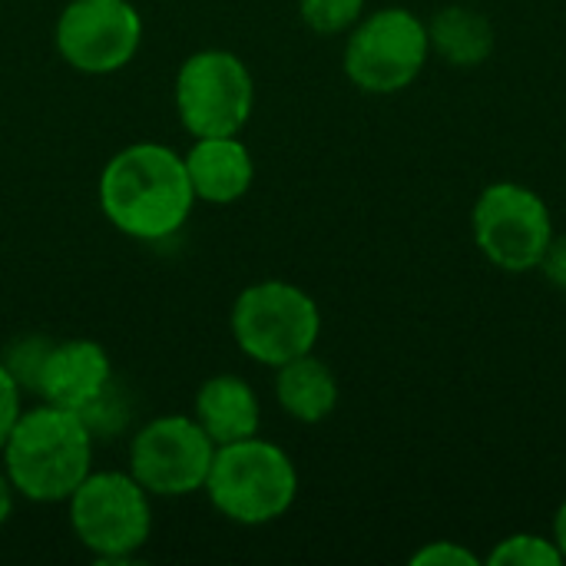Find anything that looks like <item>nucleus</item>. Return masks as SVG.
<instances>
[{"mask_svg": "<svg viewBox=\"0 0 566 566\" xmlns=\"http://www.w3.org/2000/svg\"><path fill=\"white\" fill-rule=\"evenodd\" d=\"M96 196L103 216L136 242H163L176 235L196 206L186 159L149 139L119 149L103 166Z\"/></svg>", "mask_w": 566, "mask_h": 566, "instance_id": "1", "label": "nucleus"}, {"mask_svg": "<svg viewBox=\"0 0 566 566\" xmlns=\"http://www.w3.org/2000/svg\"><path fill=\"white\" fill-rule=\"evenodd\" d=\"M0 458L20 497L66 504L93 471V434L80 411L40 401L36 408H23Z\"/></svg>", "mask_w": 566, "mask_h": 566, "instance_id": "2", "label": "nucleus"}, {"mask_svg": "<svg viewBox=\"0 0 566 566\" xmlns=\"http://www.w3.org/2000/svg\"><path fill=\"white\" fill-rule=\"evenodd\" d=\"M202 491L226 521L265 527L292 511L298 497V468L285 448L252 434L216 448Z\"/></svg>", "mask_w": 566, "mask_h": 566, "instance_id": "3", "label": "nucleus"}, {"mask_svg": "<svg viewBox=\"0 0 566 566\" xmlns=\"http://www.w3.org/2000/svg\"><path fill=\"white\" fill-rule=\"evenodd\" d=\"M70 531L103 564L136 557L153 534V494L129 471H90L66 497Z\"/></svg>", "mask_w": 566, "mask_h": 566, "instance_id": "4", "label": "nucleus"}, {"mask_svg": "<svg viewBox=\"0 0 566 566\" xmlns=\"http://www.w3.org/2000/svg\"><path fill=\"white\" fill-rule=\"evenodd\" d=\"M428 60V23L408 7L371 10L345 33V76L368 96H395L408 90L424 73Z\"/></svg>", "mask_w": 566, "mask_h": 566, "instance_id": "5", "label": "nucleus"}, {"mask_svg": "<svg viewBox=\"0 0 566 566\" xmlns=\"http://www.w3.org/2000/svg\"><path fill=\"white\" fill-rule=\"evenodd\" d=\"M229 328L242 355L265 368H282L285 361L315 352L322 338V308L305 289L265 279L239 292Z\"/></svg>", "mask_w": 566, "mask_h": 566, "instance_id": "6", "label": "nucleus"}, {"mask_svg": "<svg viewBox=\"0 0 566 566\" xmlns=\"http://www.w3.org/2000/svg\"><path fill=\"white\" fill-rule=\"evenodd\" d=\"M471 235L478 252L501 272H537L554 229L547 199L524 182H491L478 192L471 209Z\"/></svg>", "mask_w": 566, "mask_h": 566, "instance_id": "7", "label": "nucleus"}, {"mask_svg": "<svg viewBox=\"0 0 566 566\" xmlns=\"http://www.w3.org/2000/svg\"><path fill=\"white\" fill-rule=\"evenodd\" d=\"M172 99L179 123L192 139L239 136L255 109V80L232 50H199L182 60Z\"/></svg>", "mask_w": 566, "mask_h": 566, "instance_id": "8", "label": "nucleus"}, {"mask_svg": "<svg viewBox=\"0 0 566 566\" xmlns=\"http://www.w3.org/2000/svg\"><path fill=\"white\" fill-rule=\"evenodd\" d=\"M212 458L216 444L196 418L163 415L133 434L129 474L153 497H189L206 488Z\"/></svg>", "mask_w": 566, "mask_h": 566, "instance_id": "9", "label": "nucleus"}, {"mask_svg": "<svg viewBox=\"0 0 566 566\" xmlns=\"http://www.w3.org/2000/svg\"><path fill=\"white\" fill-rule=\"evenodd\" d=\"M60 56L90 76L133 63L143 43V17L129 0H70L53 30Z\"/></svg>", "mask_w": 566, "mask_h": 566, "instance_id": "10", "label": "nucleus"}, {"mask_svg": "<svg viewBox=\"0 0 566 566\" xmlns=\"http://www.w3.org/2000/svg\"><path fill=\"white\" fill-rule=\"evenodd\" d=\"M109 378H113L109 355L99 342L90 338L40 345L36 355H30L27 371H17L20 388L36 391L40 401L46 405H60L80 415H86L106 395Z\"/></svg>", "mask_w": 566, "mask_h": 566, "instance_id": "11", "label": "nucleus"}, {"mask_svg": "<svg viewBox=\"0 0 566 566\" xmlns=\"http://www.w3.org/2000/svg\"><path fill=\"white\" fill-rule=\"evenodd\" d=\"M182 159L196 202L232 206L252 189L255 159L239 136H199Z\"/></svg>", "mask_w": 566, "mask_h": 566, "instance_id": "12", "label": "nucleus"}, {"mask_svg": "<svg viewBox=\"0 0 566 566\" xmlns=\"http://www.w3.org/2000/svg\"><path fill=\"white\" fill-rule=\"evenodd\" d=\"M199 428L212 438L216 448L259 434L262 428V405L255 388L239 375H216L202 381L196 391V415Z\"/></svg>", "mask_w": 566, "mask_h": 566, "instance_id": "13", "label": "nucleus"}, {"mask_svg": "<svg viewBox=\"0 0 566 566\" xmlns=\"http://www.w3.org/2000/svg\"><path fill=\"white\" fill-rule=\"evenodd\" d=\"M428 40L431 56L444 60L458 70H474L491 60L497 30L488 13L474 7V0H451L441 10H434L428 20Z\"/></svg>", "mask_w": 566, "mask_h": 566, "instance_id": "14", "label": "nucleus"}, {"mask_svg": "<svg viewBox=\"0 0 566 566\" xmlns=\"http://www.w3.org/2000/svg\"><path fill=\"white\" fill-rule=\"evenodd\" d=\"M275 401L298 424H322L338 408V378L315 355H302L275 368Z\"/></svg>", "mask_w": 566, "mask_h": 566, "instance_id": "15", "label": "nucleus"}, {"mask_svg": "<svg viewBox=\"0 0 566 566\" xmlns=\"http://www.w3.org/2000/svg\"><path fill=\"white\" fill-rule=\"evenodd\" d=\"M491 566H560L564 554L554 544L551 534H534V531H521L511 534L504 541H497V547L488 554Z\"/></svg>", "mask_w": 566, "mask_h": 566, "instance_id": "16", "label": "nucleus"}, {"mask_svg": "<svg viewBox=\"0 0 566 566\" xmlns=\"http://www.w3.org/2000/svg\"><path fill=\"white\" fill-rule=\"evenodd\" d=\"M368 0H298L302 23L318 36H342L365 17Z\"/></svg>", "mask_w": 566, "mask_h": 566, "instance_id": "17", "label": "nucleus"}, {"mask_svg": "<svg viewBox=\"0 0 566 566\" xmlns=\"http://www.w3.org/2000/svg\"><path fill=\"white\" fill-rule=\"evenodd\" d=\"M415 566H481L484 560L458 541H428L411 554Z\"/></svg>", "mask_w": 566, "mask_h": 566, "instance_id": "18", "label": "nucleus"}, {"mask_svg": "<svg viewBox=\"0 0 566 566\" xmlns=\"http://www.w3.org/2000/svg\"><path fill=\"white\" fill-rule=\"evenodd\" d=\"M20 415H23V388L17 375L7 365H0V448L7 444Z\"/></svg>", "mask_w": 566, "mask_h": 566, "instance_id": "19", "label": "nucleus"}, {"mask_svg": "<svg viewBox=\"0 0 566 566\" xmlns=\"http://www.w3.org/2000/svg\"><path fill=\"white\" fill-rule=\"evenodd\" d=\"M537 272H541L554 289L566 292V235H554V239H551V245H547V252H544Z\"/></svg>", "mask_w": 566, "mask_h": 566, "instance_id": "20", "label": "nucleus"}, {"mask_svg": "<svg viewBox=\"0 0 566 566\" xmlns=\"http://www.w3.org/2000/svg\"><path fill=\"white\" fill-rule=\"evenodd\" d=\"M13 497H17V491H13V484H10V478H7V471H3V464H0V527L10 521V514H13Z\"/></svg>", "mask_w": 566, "mask_h": 566, "instance_id": "21", "label": "nucleus"}, {"mask_svg": "<svg viewBox=\"0 0 566 566\" xmlns=\"http://www.w3.org/2000/svg\"><path fill=\"white\" fill-rule=\"evenodd\" d=\"M551 537H554V544L560 547V554H564V564H566V501L560 504V507H557V514H554Z\"/></svg>", "mask_w": 566, "mask_h": 566, "instance_id": "22", "label": "nucleus"}]
</instances>
